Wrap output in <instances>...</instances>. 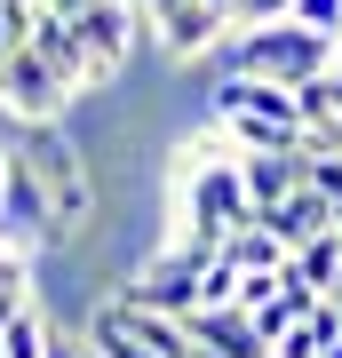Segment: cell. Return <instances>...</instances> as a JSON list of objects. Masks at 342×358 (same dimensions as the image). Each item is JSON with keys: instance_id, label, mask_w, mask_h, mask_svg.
Listing matches in <instances>:
<instances>
[{"instance_id": "6da1fadb", "label": "cell", "mask_w": 342, "mask_h": 358, "mask_svg": "<svg viewBox=\"0 0 342 358\" xmlns=\"http://www.w3.org/2000/svg\"><path fill=\"white\" fill-rule=\"evenodd\" d=\"M167 199H176L183 239H207V247H231V231L255 223V199H247V176H239V143H231L215 120H207L199 143H183Z\"/></svg>"}, {"instance_id": "7a4b0ae2", "label": "cell", "mask_w": 342, "mask_h": 358, "mask_svg": "<svg viewBox=\"0 0 342 358\" xmlns=\"http://www.w3.org/2000/svg\"><path fill=\"white\" fill-rule=\"evenodd\" d=\"M16 167H24L32 192L48 199L56 247H72L80 231L96 223V176H88V159H80V143L64 136V120H48V128H24V120H16Z\"/></svg>"}, {"instance_id": "3957f363", "label": "cell", "mask_w": 342, "mask_h": 358, "mask_svg": "<svg viewBox=\"0 0 342 358\" xmlns=\"http://www.w3.org/2000/svg\"><path fill=\"white\" fill-rule=\"evenodd\" d=\"M215 56H223V72H239V80H279V88H303V80H318V72L342 64V40L294 24V16H279V24L231 32Z\"/></svg>"}, {"instance_id": "277c9868", "label": "cell", "mask_w": 342, "mask_h": 358, "mask_svg": "<svg viewBox=\"0 0 342 358\" xmlns=\"http://www.w3.org/2000/svg\"><path fill=\"white\" fill-rule=\"evenodd\" d=\"M207 120H215L239 152H294V143L311 136L294 88H279V80H239V72H223L215 88H207Z\"/></svg>"}, {"instance_id": "5b68a950", "label": "cell", "mask_w": 342, "mask_h": 358, "mask_svg": "<svg viewBox=\"0 0 342 358\" xmlns=\"http://www.w3.org/2000/svg\"><path fill=\"white\" fill-rule=\"evenodd\" d=\"M215 255H223V247L183 239V231H176V239H167L120 294H127V303H143V310H167V319H191V310H199V287H207V263H215Z\"/></svg>"}, {"instance_id": "8992f818", "label": "cell", "mask_w": 342, "mask_h": 358, "mask_svg": "<svg viewBox=\"0 0 342 358\" xmlns=\"http://www.w3.org/2000/svg\"><path fill=\"white\" fill-rule=\"evenodd\" d=\"M0 112L24 120V128H48V120L72 112V88H64V72L32 48V40L8 56V64H0Z\"/></svg>"}, {"instance_id": "52a82bcc", "label": "cell", "mask_w": 342, "mask_h": 358, "mask_svg": "<svg viewBox=\"0 0 342 358\" xmlns=\"http://www.w3.org/2000/svg\"><path fill=\"white\" fill-rule=\"evenodd\" d=\"M136 16L167 56H215L231 40V16H215L207 0H136Z\"/></svg>"}, {"instance_id": "ba28073f", "label": "cell", "mask_w": 342, "mask_h": 358, "mask_svg": "<svg viewBox=\"0 0 342 358\" xmlns=\"http://www.w3.org/2000/svg\"><path fill=\"white\" fill-rule=\"evenodd\" d=\"M80 24V40H88V64H96V80H112L120 64H127V40H136V0H96V8H80L72 16Z\"/></svg>"}, {"instance_id": "9c48e42d", "label": "cell", "mask_w": 342, "mask_h": 358, "mask_svg": "<svg viewBox=\"0 0 342 358\" xmlns=\"http://www.w3.org/2000/svg\"><path fill=\"white\" fill-rule=\"evenodd\" d=\"M239 176H247L255 215H263V207H279V199H294L311 183V152L303 143H294V152H239Z\"/></svg>"}, {"instance_id": "30bf717a", "label": "cell", "mask_w": 342, "mask_h": 358, "mask_svg": "<svg viewBox=\"0 0 342 358\" xmlns=\"http://www.w3.org/2000/svg\"><path fill=\"white\" fill-rule=\"evenodd\" d=\"M32 48H40V56H48V64L64 72V88H72V96L104 88V80H96V64H88V40H80V24H72V16L40 8V24H32Z\"/></svg>"}, {"instance_id": "8fae6325", "label": "cell", "mask_w": 342, "mask_h": 358, "mask_svg": "<svg viewBox=\"0 0 342 358\" xmlns=\"http://www.w3.org/2000/svg\"><path fill=\"white\" fill-rule=\"evenodd\" d=\"M183 327H191V343H199L207 358H271L263 327H255V319H247L239 303H231V310H191Z\"/></svg>"}, {"instance_id": "7c38bea8", "label": "cell", "mask_w": 342, "mask_h": 358, "mask_svg": "<svg viewBox=\"0 0 342 358\" xmlns=\"http://www.w3.org/2000/svg\"><path fill=\"white\" fill-rule=\"evenodd\" d=\"M263 223L279 231L287 247H311V239H327V231H342V207L327 199V192H294V199H279V207H263Z\"/></svg>"}, {"instance_id": "4fadbf2b", "label": "cell", "mask_w": 342, "mask_h": 358, "mask_svg": "<svg viewBox=\"0 0 342 358\" xmlns=\"http://www.w3.org/2000/svg\"><path fill=\"white\" fill-rule=\"evenodd\" d=\"M223 255H231V271H247V279H255V271H287V263H294V247H287L263 215H255L247 231H231V247H223Z\"/></svg>"}, {"instance_id": "5bb4252c", "label": "cell", "mask_w": 342, "mask_h": 358, "mask_svg": "<svg viewBox=\"0 0 342 358\" xmlns=\"http://www.w3.org/2000/svg\"><path fill=\"white\" fill-rule=\"evenodd\" d=\"M287 287H303V294H334V287H342V239H334V231H327V239H311V247H294Z\"/></svg>"}, {"instance_id": "9a60e30c", "label": "cell", "mask_w": 342, "mask_h": 358, "mask_svg": "<svg viewBox=\"0 0 342 358\" xmlns=\"http://www.w3.org/2000/svg\"><path fill=\"white\" fill-rule=\"evenodd\" d=\"M334 343H342V303H318L311 319H303V327H294L287 343H279V358H327Z\"/></svg>"}, {"instance_id": "2e32d148", "label": "cell", "mask_w": 342, "mask_h": 358, "mask_svg": "<svg viewBox=\"0 0 342 358\" xmlns=\"http://www.w3.org/2000/svg\"><path fill=\"white\" fill-rule=\"evenodd\" d=\"M88 343H96L104 358H159L152 343H143V334H127V327H120V310H112V303H96V319H88Z\"/></svg>"}, {"instance_id": "e0dca14e", "label": "cell", "mask_w": 342, "mask_h": 358, "mask_svg": "<svg viewBox=\"0 0 342 358\" xmlns=\"http://www.w3.org/2000/svg\"><path fill=\"white\" fill-rule=\"evenodd\" d=\"M56 350V334H48V310L24 303L16 310V327H8V343H0V358H48Z\"/></svg>"}, {"instance_id": "ac0fdd59", "label": "cell", "mask_w": 342, "mask_h": 358, "mask_svg": "<svg viewBox=\"0 0 342 358\" xmlns=\"http://www.w3.org/2000/svg\"><path fill=\"white\" fill-rule=\"evenodd\" d=\"M294 24H311V32L342 40V0H294Z\"/></svg>"}, {"instance_id": "d6986e66", "label": "cell", "mask_w": 342, "mask_h": 358, "mask_svg": "<svg viewBox=\"0 0 342 358\" xmlns=\"http://www.w3.org/2000/svg\"><path fill=\"white\" fill-rule=\"evenodd\" d=\"M279 16H294V0H239V8H231V32H247V24H279Z\"/></svg>"}, {"instance_id": "ffe728a7", "label": "cell", "mask_w": 342, "mask_h": 358, "mask_svg": "<svg viewBox=\"0 0 342 358\" xmlns=\"http://www.w3.org/2000/svg\"><path fill=\"white\" fill-rule=\"evenodd\" d=\"M24 303H32L24 279H16V287H0V343H8V327H16V310H24Z\"/></svg>"}, {"instance_id": "44dd1931", "label": "cell", "mask_w": 342, "mask_h": 358, "mask_svg": "<svg viewBox=\"0 0 342 358\" xmlns=\"http://www.w3.org/2000/svg\"><path fill=\"white\" fill-rule=\"evenodd\" d=\"M72 358H104V350H96V343H88V334H80V350H72Z\"/></svg>"}, {"instance_id": "7402d4cb", "label": "cell", "mask_w": 342, "mask_h": 358, "mask_svg": "<svg viewBox=\"0 0 342 358\" xmlns=\"http://www.w3.org/2000/svg\"><path fill=\"white\" fill-rule=\"evenodd\" d=\"M207 8H215V16H231V8H239V0H207Z\"/></svg>"}, {"instance_id": "603a6c76", "label": "cell", "mask_w": 342, "mask_h": 358, "mask_svg": "<svg viewBox=\"0 0 342 358\" xmlns=\"http://www.w3.org/2000/svg\"><path fill=\"white\" fill-rule=\"evenodd\" d=\"M327 303H342V287H334V294H327Z\"/></svg>"}, {"instance_id": "cb8c5ba5", "label": "cell", "mask_w": 342, "mask_h": 358, "mask_svg": "<svg viewBox=\"0 0 342 358\" xmlns=\"http://www.w3.org/2000/svg\"><path fill=\"white\" fill-rule=\"evenodd\" d=\"M327 358H342V343H334V350H327Z\"/></svg>"}, {"instance_id": "d4e9b609", "label": "cell", "mask_w": 342, "mask_h": 358, "mask_svg": "<svg viewBox=\"0 0 342 358\" xmlns=\"http://www.w3.org/2000/svg\"><path fill=\"white\" fill-rule=\"evenodd\" d=\"M334 239H342V231H334Z\"/></svg>"}]
</instances>
